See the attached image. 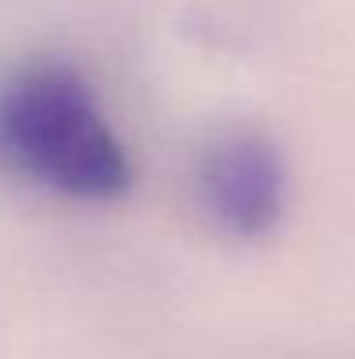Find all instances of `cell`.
I'll return each mask as SVG.
<instances>
[{
	"label": "cell",
	"instance_id": "obj_1",
	"mask_svg": "<svg viewBox=\"0 0 355 359\" xmlns=\"http://www.w3.org/2000/svg\"><path fill=\"white\" fill-rule=\"evenodd\" d=\"M0 149L39 184L77 199H115L130 187V157L69 65H35L4 84Z\"/></svg>",
	"mask_w": 355,
	"mask_h": 359
},
{
	"label": "cell",
	"instance_id": "obj_2",
	"mask_svg": "<svg viewBox=\"0 0 355 359\" xmlns=\"http://www.w3.org/2000/svg\"><path fill=\"white\" fill-rule=\"evenodd\" d=\"M202 203L233 237H264L286 203L283 157L256 134L222 138L199 172Z\"/></svg>",
	"mask_w": 355,
	"mask_h": 359
}]
</instances>
